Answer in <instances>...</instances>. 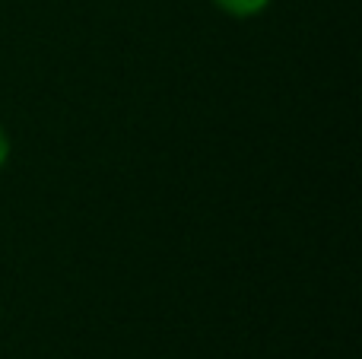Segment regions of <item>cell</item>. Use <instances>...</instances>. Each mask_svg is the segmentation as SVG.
Returning a JSON list of instances; mask_svg holds the SVG:
<instances>
[{"instance_id":"2","label":"cell","mask_w":362,"mask_h":359,"mask_svg":"<svg viewBox=\"0 0 362 359\" xmlns=\"http://www.w3.org/2000/svg\"><path fill=\"white\" fill-rule=\"evenodd\" d=\"M6 159H10V137H6V131L0 127V169L6 165Z\"/></svg>"},{"instance_id":"1","label":"cell","mask_w":362,"mask_h":359,"mask_svg":"<svg viewBox=\"0 0 362 359\" xmlns=\"http://www.w3.org/2000/svg\"><path fill=\"white\" fill-rule=\"evenodd\" d=\"M210 4L216 6V10L235 16V19H251V16H257V13L267 10L270 0H210Z\"/></svg>"}]
</instances>
